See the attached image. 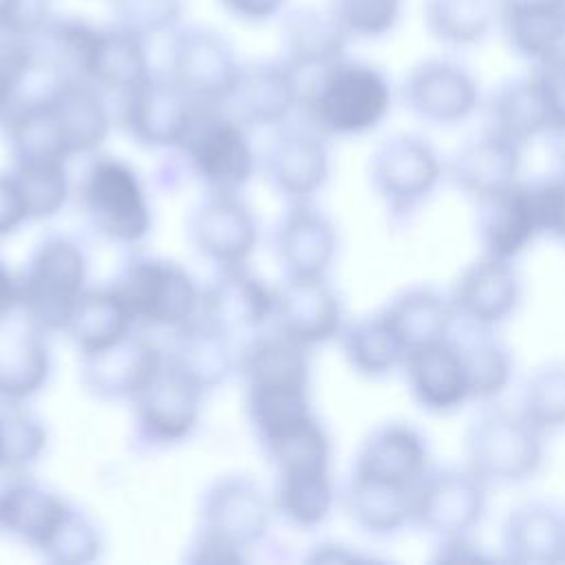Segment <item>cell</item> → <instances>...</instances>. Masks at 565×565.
<instances>
[{"mask_svg": "<svg viewBox=\"0 0 565 565\" xmlns=\"http://www.w3.org/2000/svg\"><path fill=\"white\" fill-rule=\"evenodd\" d=\"M391 104L393 88L386 73L347 55L316 71L300 102L311 128L327 137H358L375 130Z\"/></svg>", "mask_w": 565, "mask_h": 565, "instance_id": "6da1fadb", "label": "cell"}, {"mask_svg": "<svg viewBox=\"0 0 565 565\" xmlns=\"http://www.w3.org/2000/svg\"><path fill=\"white\" fill-rule=\"evenodd\" d=\"M463 455L488 486L523 483L543 463V433L521 411L488 408L468 426Z\"/></svg>", "mask_w": 565, "mask_h": 565, "instance_id": "7a4b0ae2", "label": "cell"}, {"mask_svg": "<svg viewBox=\"0 0 565 565\" xmlns=\"http://www.w3.org/2000/svg\"><path fill=\"white\" fill-rule=\"evenodd\" d=\"M88 263L84 249L64 236L44 241L20 278V309L40 331H64L86 294Z\"/></svg>", "mask_w": 565, "mask_h": 565, "instance_id": "3957f363", "label": "cell"}, {"mask_svg": "<svg viewBox=\"0 0 565 565\" xmlns=\"http://www.w3.org/2000/svg\"><path fill=\"white\" fill-rule=\"evenodd\" d=\"M84 212L102 236L115 243H141L152 227L148 192L137 170L117 157H95L82 181Z\"/></svg>", "mask_w": 565, "mask_h": 565, "instance_id": "277c9868", "label": "cell"}, {"mask_svg": "<svg viewBox=\"0 0 565 565\" xmlns=\"http://www.w3.org/2000/svg\"><path fill=\"white\" fill-rule=\"evenodd\" d=\"M179 148L212 192L238 194L254 174L256 157L247 126L225 106L196 104Z\"/></svg>", "mask_w": 565, "mask_h": 565, "instance_id": "5b68a950", "label": "cell"}, {"mask_svg": "<svg viewBox=\"0 0 565 565\" xmlns=\"http://www.w3.org/2000/svg\"><path fill=\"white\" fill-rule=\"evenodd\" d=\"M135 324L179 331L201 313L203 289L179 263L137 258L115 282Z\"/></svg>", "mask_w": 565, "mask_h": 565, "instance_id": "8992f818", "label": "cell"}, {"mask_svg": "<svg viewBox=\"0 0 565 565\" xmlns=\"http://www.w3.org/2000/svg\"><path fill=\"white\" fill-rule=\"evenodd\" d=\"M243 64L232 42L210 26H179L172 33L168 75L194 104L225 106Z\"/></svg>", "mask_w": 565, "mask_h": 565, "instance_id": "52a82bcc", "label": "cell"}, {"mask_svg": "<svg viewBox=\"0 0 565 565\" xmlns=\"http://www.w3.org/2000/svg\"><path fill=\"white\" fill-rule=\"evenodd\" d=\"M446 174L435 148L417 135L399 132L384 139L371 154L369 177L377 196L393 214L415 212Z\"/></svg>", "mask_w": 565, "mask_h": 565, "instance_id": "ba28073f", "label": "cell"}, {"mask_svg": "<svg viewBox=\"0 0 565 565\" xmlns=\"http://www.w3.org/2000/svg\"><path fill=\"white\" fill-rule=\"evenodd\" d=\"M486 490L468 466L428 468L413 490V523L437 539L468 534L486 514Z\"/></svg>", "mask_w": 565, "mask_h": 565, "instance_id": "9c48e42d", "label": "cell"}, {"mask_svg": "<svg viewBox=\"0 0 565 565\" xmlns=\"http://www.w3.org/2000/svg\"><path fill=\"white\" fill-rule=\"evenodd\" d=\"M196 104L170 77L150 73L121 93V124L130 137L148 148H179Z\"/></svg>", "mask_w": 565, "mask_h": 565, "instance_id": "30bf717a", "label": "cell"}, {"mask_svg": "<svg viewBox=\"0 0 565 565\" xmlns=\"http://www.w3.org/2000/svg\"><path fill=\"white\" fill-rule=\"evenodd\" d=\"M402 97L413 115L435 126L461 124L481 106L472 73L446 57H428L415 64L404 79Z\"/></svg>", "mask_w": 565, "mask_h": 565, "instance_id": "8fae6325", "label": "cell"}, {"mask_svg": "<svg viewBox=\"0 0 565 565\" xmlns=\"http://www.w3.org/2000/svg\"><path fill=\"white\" fill-rule=\"evenodd\" d=\"M203 388L168 358L157 375L132 399L141 430L159 444H177L192 435L201 419Z\"/></svg>", "mask_w": 565, "mask_h": 565, "instance_id": "7c38bea8", "label": "cell"}, {"mask_svg": "<svg viewBox=\"0 0 565 565\" xmlns=\"http://www.w3.org/2000/svg\"><path fill=\"white\" fill-rule=\"evenodd\" d=\"M448 296L459 320L472 331H490L519 307L521 278L512 260L483 254L459 274Z\"/></svg>", "mask_w": 565, "mask_h": 565, "instance_id": "4fadbf2b", "label": "cell"}, {"mask_svg": "<svg viewBox=\"0 0 565 565\" xmlns=\"http://www.w3.org/2000/svg\"><path fill=\"white\" fill-rule=\"evenodd\" d=\"M190 238L218 267L245 265L258 243V223L238 194L212 192L190 218Z\"/></svg>", "mask_w": 565, "mask_h": 565, "instance_id": "5bb4252c", "label": "cell"}, {"mask_svg": "<svg viewBox=\"0 0 565 565\" xmlns=\"http://www.w3.org/2000/svg\"><path fill=\"white\" fill-rule=\"evenodd\" d=\"M276 331L311 349L329 342L344 329V311L327 278H287L276 287Z\"/></svg>", "mask_w": 565, "mask_h": 565, "instance_id": "9a60e30c", "label": "cell"}, {"mask_svg": "<svg viewBox=\"0 0 565 565\" xmlns=\"http://www.w3.org/2000/svg\"><path fill=\"white\" fill-rule=\"evenodd\" d=\"M300 102V73L285 60H263L243 64L225 108L245 126H280Z\"/></svg>", "mask_w": 565, "mask_h": 565, "instance_id": "2e32d148", "label": "cell"}, {"mask_svg": "<svg viewBox=\"0 0 565 565\" xmlns=\"http://www.w3.org/2000/svg\"><path fill=\"white\" fill-rule=\"evenodd\" d=\"M276 287L265 285L245 265L221 267V274L203 289L201 318L230 335L258 331L274 318Z\"/></svg>", "mask_w": 565, "mask_h": 565, "instance_id": "e0dca14e", "label": "cell"}, {"mask_svg": "<svg viewBox=\"0 0 565 565\" xmlns=\"http://www.w3.org/2000/svg\"><path fill=\"white\" fill-rule=\"evenodd\" d=\"M163 362L166 355L150 338L130 331L115 344L86 353L82 380L102 399H135Z\"/></svg>", "mask_w": 565, "mask_h": 565, "instance_id": "ac0fdd59", "label": "cell"}, {"mask_svg": "<svg viewBox=\"0 0 565 565\" xmlns=\"http://www.w3.org/2000/svg\"><path fill=\"white\" fill-rule=\"evenodd\" d=\"M271 503L258 486L243 477L216 481L203 501L201 532L238 550H249L269 530Z\"/></svg>", "mask_w": 565, "mask_h": 565, "instance_id": "d6986e66", "label": "cell"}, {"mask_svg": "<svg viewBox=\"0 0 565 565\" xmlns=\"http://www.w3.org/2000/svg\"><path fill=\"white\" fill-rule=\"evenodd\" d=\"M543 234L532 185H514L477 201V236L486 256L514 260Z\"/></svg>", "mask_w": 565, "mask_h": 565, "instance_id": "ffe728a7", "label": "cell"}, {"mask_svg": "<svg viewBox=\"0 0 565 565\" xmlns=\"http://www.w3.org/2000/svg\"><path fill=\"white\" fill-rule=\"evenodd\" d=\"M521 146L483 128L452 152L446 174L455 188L479 201L521 181Z\"/></svg>", "mask_w": 565, "mask_h": 565, "instance_id": "44dd1931", "label": "cell"}, {"mask_svg": "<svg viewBox=\"0 0 565 565\" xmlns=\"http://www.w3.org/2000/svg\"><path fill=\"white\" fill-rule=\"evenodd\" d=\"M104 90L82 77H55L44 95L71 157L102 148L110 132Z\"/></svg>", "mask_w": 565, "mask_h": 565, "instance_id": "7402d4cb", "label": "cell"}, {"mask_svg": "<svg viewBox=\"0 0 565 565\" xmlns=\"http://www.w3.org/2000/svg\"><path fill=\"white\" fill-rule=\"evenodd\" d=\"M402 369L413 399L430 413H450L470 399L461 349L452 338L411 351Z\"/></svg>", "mask_w": 565, "mask_h": 565, "instance_id": "603a6c76", "label": "cell"}, {"mask_svg": "<svg viewBox=\"0 0 565 565\" xmlns=\"http://www.w3.org/2000/svg\"><path fill=\"white\" fill-rule=\"evenodd\" d=\"M428 470V446L424 435L404 422L373 428L362 441L353 472L415 488Z\"/></svg>", "mask_w": 565, "mask_h": 565, "instance_id": "cb8c5ba5", "label": "cell"}, {"mask_svg": "<svg viewBox=\"0 0 565 565\" xmlns=\"http://www.w3.org/2000/svg\"><path fill=\"white\" fill-rule=\"evenodd\" d=\"M276 245L287 278H324L338 252V232L309 201H296L278 227Z\"/></svg>", "mask_w": 565, "mask_h": 565, "instance_id": "d4e9b609", "label": "cell"}, {"mask_svg": "<svg viewBox=\"0 0 565 565\" xmlns=\"http://www.w3.org/2000/svg\"><path fill=\"white\" fill-rule=\"evenodd\" d=\"M285 62L298 73L320 71L347 55L349 29L333 7H298L282 15Z\"/></svg>", "mask_w": 565, "mask_h": 565, "instance_id": "484cf974", "label": "cell"}, {"mask_svg": "<svg viewBox=\"0 0 565 565\" xmlns=\"http://www.w3.org/2000/svg\"><path fill=\"white\" fill-rule=\"evenodd\" d=\"M51 375V353L35 324L0 320V402L22 404L40 393Z\"/></svg>", "mask_w": 565, "mask_h": 565, "instance_id": "4316f807", "label": "cell"}, {"mask_svg": "<svg viewBox=\"0 0 565 565\" xmlns=\"http://www.w3.org/2000/svg\"><path fill=\"white\" fill-rule=\"evenodd\" d=\"M148 46L137 33L110 22L95 24L82 79L95 84L102 90H117L119 95L137 86L150 75Z\"/></svg>", "mask_w": 565, "mask_h": 565, "instance_id": "83f0119b", "label": "cell"}, {"mask_svg": "<svg viewBox=\"0 0 565 565\" xmlns=\"http://www.w3.org/2000/svg\"><path fill=\"white\" fill-rule=\"evenodd\" d=\"M318 130H289L278 137L269 154L274 185L289 199L309 201L329 179V150Z\"/></svg>", "mask_w": 565, "mask_h": 565, "instance_id": "f1b7e54d", "label": "cell"}, {"mask_svg": "<svg viewBox=\"0 0 565 565\" xmlns=\"http://www.w3.org/2000/svg\"><path fill=\"white\" fill-rule=\"evenodd\" d=\"M501 550L514 563H558L565 550V516L550 503L516 505L503 521Z\"/></svg>", "mask_w": 565, "mask_h": 565, "instance_id": "f546056e", "label": "cell"}, {"mask_svg": "<svg viewBox=\"0 0 565 565\" xmlns=\"http://www.w3.org/2000/svg\"><path fill=\"white\" fill-rule=\"evenodd\" d=\"M177 335L174 351L168 360L203 391L223 384L241 362V353L234 349V335L201 316L179 329Z\"/></svg>", "mask_w": 565, "mask_h": 565, "instance_id": "4dcf8cb0", "label": "cell"}, {"mask_svg": "<svg viewBox=\"0 0 565 565\" xmlns=\"http://www.w3.org/2000/svg\"><path fill=\"white\" fill-rule=\"evenodd\" d=\"M71 510L64 497L31 481H15L0 492V525L35 550L49 543Z\"/></svg>", "mask_w": 565, "mask_h": 565, "instance_id": "1f68e13d", "label": "cell"}, {"mask_svg": "<svg viewBox=\"0 0 565 565\" xmlns=\"http://www.w3.org/2000/svg\"><path fill=\"white\" fill-rule=\"evenodd\" d=\"M382 313L402 340L406 355L419 347L450 338V329L457 318L450 296L426 285L399 291Z\"/></svg>", "mask_w": 565, "mask_h": 565, "instance_id": "d6a6232c", "label": "cell"}, {"mask_svg": "<svg viewBox=\"0 0 565 565\" xmlns=\"http://www.w3.org/2000/svg\"><path fill=\"white\" fill-rule=\"evenodd\" d=\"M413 490L351 472L344 503L358 527L373 536H391L413 523Z\"/></svg>", "mask_w": 565, "mask_h": 565, "instance_id": "836d02e7", "label": "cell"}, {"mask_svg": "<svg viewBox=\"0 0 565 565\" xmlns=\"http://www.w3.org/2000/svg\"><path fill=\"white\" fill-rule=\"evenodd\" d=\"M486 124L488 130L521 148L539 135L550 132V115L530 73L503 82L488 97Z\"/></svg>", "mask_w": 565, "mask_h": 565, "instance_id": "e575fe53", "label": "cell"}, {"mask_svg": "<svg viewBox=\"0 0 565 565\" xmlns=\"http://www.w3.org/2000/svg\"><path fill=\"white\" fill-rule=\"evenodd\" d=\"M238 369L249 386H309V349L280 331L256 335L241 353Z\"/></svg>", "mask_w": 565, "mask_h": 565, "instance_id": "d590c367", "label": "cell"}, {"mask_svg": "<svg viewBox=\"0 0 565 565\" xmlns=\"http://www.w3.org/2000/svg\"><path fill=\"white\" fill-rule=\"evenodd\" d=\"M64 331L82 355H86L126 338L130 331H135V320L115 287L86 289Z\"/></svg>", "mask_w": 565, "mask_h": 565, "instance_id": "8d00e7d4", "label": "cell"}, {"mask_svg": "<svg viewBox=\"0 0 565 565\" xmlns=\"http://www.w3.org/2000/svg\"><path fill=\"white\" fill-rule=\"evenodd\" d=\"M340 340L347 362L364 377H384L406 360V349L382 311L344 324Z\"/></svg>", "mask_w": 565, "mask_h": 565, "instance_id": "74e56055", "label": "cell"}, {"mask_svg": "<svg viewBox=\"0 0 565 565\" xmlns=\"http://www.w3.org/2000/svg\"><path fill=\"white\" fill-rule=\"evenodd\" d=\"M422 15L428 33L452 49L475 46L499 22L497 0H424Z\"/></svg>", "mask_w": 565, "mask_h": 565, "instance_id": "f35d334b", "label": "cell"}, {"mask_svg": "<svg viewBox=\"0 0 565 565\" xmlns=\"http://www.w3.org/2000/svg\"><path fill=\"white\" fill-rule=\"evenodd\" d=\"M499 24L510 49L532 64L543 62L565 49L563 7L499 9Z\"/></svg>", "mask_w": 565, "mask_h": 565, "instance_id": "ab89813d", "label": "cell"}, {"mask_svg": "<svg viewBox=\"0 0 565 565\" xmlns=\"http://www.w3.org/2000/svg\"><path fill=\"white\" fill-rule=\"evenodd\" d=\"M247 413L265 446L316 419L309 386H249Z\"/></svg>", "mask_w": 565, "mask_h": 565, "instance_id": "60d3db41", "label": "cell"}, {"mask_svg": "<svg viewBox=\"0 0 565 565\" xmlns=\"http://www.w3.org/2000/svg\"><path fill=\"white\" fill-rule=\"evenodd\" d=\"M335 486L331 468L278 472L274 508L298 527L320 525L333 508Z\"/></svg>", "mask_w": 565, "mask_h": 565, "instance_id": "b9f144b4", "label": "cell"}, {"mask_svg": "<svg viewBox=\"0 0 565 565\" xmlns=\"http://www.w3.org/2000/svg\"><path fill=\"white\" fill-rule=\"evenodd\" d=\"M11 181L22 199L29 221L55 216L68 199V170L60 159L15 161Z\"/></svg>", "mask_w": 565, "mask_h": 565, "instance_id": "7bdbcfd3", "label": "cell"}, {"mask_svg": "<svg viewBox=\"0 0 565 565\" xmlns=\"http://www.w3.org/2000/svg\"><path fill=\"white\" fill-rule=\"evenodd\" d=\"M459 349L470 399L488 402L499 397L512 380L510 351L488 331H475L468 342H459Z\"/></svg>", "mask_w": 565, "mask_h": 565, "instance_id": "ee69618b", "label": "cell"}, {"mask_svg": "<svg viewBox=\"0 0 565 565\" xmlns=\"http://www.w3.org/2000/svg\"><path fill=\"white\" fill-rule=\"evenodd\" d=\"M519 411L543 435L565 428V362H550L530 375Z\"/></svg>", "mask_w": 565, "mask_h": 565, "instance_id": "f6af8a7d", "label": "cell"}, {"mask_svg": "<svg viewBox=\"0 0 565 565\" xmlns=\"http://www.w3.org/2000/svg\"><path fill=\"white\" fill-rule=\"evenodd\" d=\"M46 448V428L20 404H4L0 411L2 470H22L40 459Z\"/></svg>", "mask_w": 565, "mask_h": 565, "instance_id": "bcb514c9", "label": "cell"}, {"mask_svg": "<svg viewBox=\"0 0 565 565\" xmlns=\"http://www.w3.org/2000/svg\"><path fill=\"white\" fill-rule=\"evenodd\" d=\"M113 22L148 38L174 33L185 15V0H110Z\"/></svg>", "mask_w": 565, "mask_h": 565, "instance_id": "7dc6e473", "label": "cell"}, {"mask_svg": "<svg viewBox=\"0 0 565 565\" xmlns=\"http://www.w3.org/2000/svg\"><path fill=\"white\" fill-rule=\"evenodd\" d=\"M99 530L75 508L40 550L42 556L55 565H84L93 563L102 552Z\"/></svg>", "mask_w": 565, "mask_h": 565, "instance_id": "c3c4849f", "label": "cell"}, {"mask_svg": "<svg viewBox=\"0 0 565 565\" xmlns=\"http://www.w3.org/2000/svg\"><path fill=\"white\" fill-rule=\"evenodd\" d=\"M35 68L31 40L13 38L0 31V124H4L20 104L22 86Z\"/></svg>", "mask_w": 565, "mask_h": 565, "instance_id": "681fc988", "label": "cell"}, {"mask_svg": "<svg viewBox=\"0 0 565 565\" xmlns=\"http://www.w3.org/2000/svg\"><path fill=\"white\" fill-rule=\"evenodd\" d=\"M404 0H331L333 11L351 38H382L391 33L402 15Z\"/></svg>", "mask_w": 565, "mask_h": 565, "instance_id": "f907efd6", "label": "cell"}, {"mask_svg": "<svg viewBox=\"0 0 565 565\" xmlns=\"http://www.w3.org/2000/svg\"><path fill=\"white\" fill-rule=\"evenodd\" d=\"M55 0H0V31L33 40L53 18Z\"/></svg>", "mask_w": 565, "mask_h": 565, "instance_id": "816d5d0a", "label": "cell"}, {"mask_svg": "<svg viewBox=\"0 0 565 565\" xmlns=\"http://www.w3.org/2000/svg\"><path fill=\"white\" fill-rule=\"evenodd\" d=\"M530 75L547 108L550 132L565 128V49L543 62L532 64Z\"/></svg>", "mask_w": 565, "mask_h": 565, "instance_id": "f5cc1de1", "label": "cell"}, {"mask_svg": "<svg viewBox=\"0 0 565 565\" xmlns=\"http://www.w3.org/2000/svg\"><path fill=\"white\" fill-rule=\"evenodd\" d=\"M541 232L565 241V172L558 170L541 181H530Z\"/></svg>", "mask_w": 565, "mask_h": 565, "instance_id": "db71d44e", "label": "cell"}, {"mask_svg": "<svg viewBox=\"0 0 565 565\" xmlns=\"http://www.w3.org/2000/svg\"><path fill=\"white\" fill-rule=\"evenodd\" d=\"M188 561L196 565H238L245 561V550H238L216 536L201 532L196 543L192 545V554L188 556Z\"/></svg>", "mask_w": 565, "mask_h": 565, "instance_id": "11a10c76", "label": "cell"}, {"mask_svg": "<svg viewBox=\"0 0 565 565\" xmlns=\"http://www.w3.org/2000/svg\"><path fill=\"white\" fill-rule=\"evenodd\" d=\"M225 13L247 24H263L285 11L287 0H216Z\"/></svg>", "mask_w": 565, "mask_h": 565, "instance_id": "9f6ffc18", "label": "cell"}, {"mask_svg": "<svg viewBox=\"0 0 565 565\" xmlns=\"http://www.w3.org/2000/svg\"><path fill=\"white\" fill-rule=\"evenodd\" d=\"M24 221H29V216L11 174H0V238L15 232Z\"/></svg>", "mask_w": 565, "mask_h": 565, "instance_id": "6f0895ef", "label": "cell"}, {"mask_svg": "<svg viewBox=\"0 0 565 565\" xmlns=\"http://www.w3.org/2000/svg\"><path fill=\"white\" fill-rule=\"evenodd\" d=\"M437 561H481L486 558L479 550V545L468 534H452L441 536L437 541Z\"/></svg>", "mask_w": 565, "mask_h": 565, "instance_id": "680465c9", "label": "cell"}, {"mask_svg": "<svg viewBox=\"0 0 565 565\" xmlns=\"http://www.w3.org/2000/svg\"><path fill=\"white\" fill-rule=\"evenodd\" d=\"M20 309V278H15L0 260V320Z\"/></svg>", "mask_w": 565, "mask_h": 565, "instance_id": "91938a15", "label": "cell"}, {"mask_svg": "<svg viewBox=\"0 0 565 565\" xmlns=\"http://www.w3.org/2000/svg\"><path fill=\"white\" fill-rule=\"evenodd\" d=\"M364 558L362 554L349 550L347 545H335V543H329V545H320L316 547V552L309 556V561H316V563H331V561H360Z\"/></svg>", "mask_w": 565, "mask_h": 565, "instance_id": "94428289", "label": "cell"}, {"mask_svg": "<svg viewBox=\"0 0 565 565\" xmlns=\"http://www.w3.org/2000/svg\"><path fill=\"white\" fill-rule=\"evenodd\" d=\"M547 135L552 139V150H554V157L558 161V170L565 172V128H556Z\"/></svg>", "mask_w": 565, "mask_h": 565, "instance_id": "6125c7cd", "label": "cell"}, {"mask_svg": "<svg viewBox=\"0 0 565 565\" xmlns=\"http://www.w3.org/2000/svg\"><path fill=\"white\" fill-rule=\"evenodd\" d=\"M499 9H516V7H563L565 0H497Z\"/></svg>", "mask_w": 565, "mask_h": 565, "instance_id": "be15d7a7", "label": "cell"}, {"mask_svg": "<svg viewBox=\"0 0 565 565\" xmlns=\"http://www.w3.org/2000/svg\"><path fill=\"white\" fill-rule=\"evenodd\" d=\"M0 470H2V450H0Z\"/></svg>", "mask_w": 565, "mask_h": 565, "instance_id": "e7e4bbea", "label": "cell"}, {"mask_svg": "<svg viewBox=\"0 0 565 565\" xmlns=\"http://www.w3.org/2000/svg\"><path fill=\"white\" fill-rule=\"evenodd\" d=\"M561 561H565V550H563V556H561Z\"/></svg>", "mask_w": 565, "mask_h": 565, "instance_id": "03108f58", "label": "cell"}, {"mask_svg": "<svg viewBox=\"0 0 565 565\" xmlns=\"http://www.w3.org/2000/svg\"><path fill=\"white\" fill-rule=\"evenodd\" d=\"M563 11H565V4H563Z\"/></svg>", "mask_w": 565, "mask_h": 565, "instance_id": "003e7915", "label": "cell"}]
</instances>
